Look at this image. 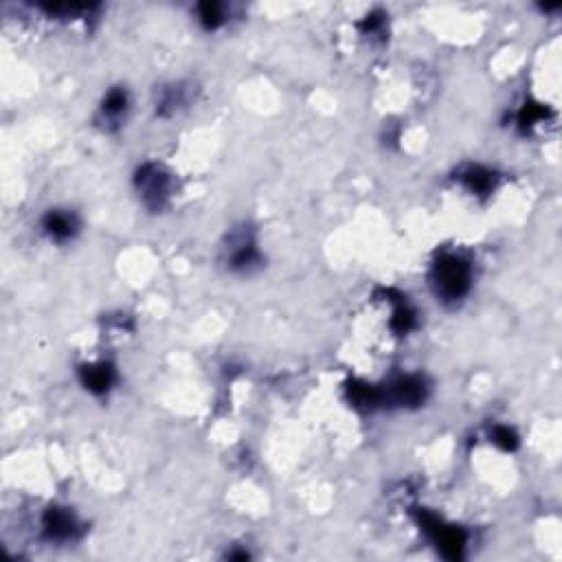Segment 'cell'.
Returning <instances> with one entry per match:
<instances>
[{"mask_svg":"<svg viewBox=\"0 0 562 562\" xmlns=\"http://www.w3.org/2000/svg\"><path fill=\"white\" fill-rule=\"evenodd\" d=\"M494 437H496V442H499V444H503L505 448H509V446H514V435H512V433H509V430H505V428H499V430H496V435H494Z\"/></svg>","mask_w":562,"mask_h":562,"instance_id":"10","label":"cell"},{"mask_svg":"<svg viewBox=\"0 0 562 562\" xmlns=\"http://www.w3.org/2000/svg\"><path fill=\"white\" fill-rule=\"evenodd\" d=\"M84 382H86V387L93 389V391H106L110 387V382H112V369L110 367H104V365L86 369V372H84Z\"/></svg>","mask_w":562,"mask_h":562,"instance_id":"6","label":"cell"},{"mask_svg":"<svg viewBox=\"0 0 562 562\" xmlns=\"http://www.w3.org/2000/svg\"><path fill=\"white\" fill-rule=\"evenodd\" d=\"M138 183L143 187L145 198L154 204H158L161 198L165 196V191H167V181H165V176L154 167H145L143 172H138Z\"/></svg>","mask_w":562,"mask_h":562,"instance_id":"2","label":"cell"},{"mask_svg":"<svg viewBox=\"0 0 562 562\" xmlns=\"http://www.w3.org/2000/svg\"><path fill=\"white\" fill-rule=\"evenodd\" d=\"M123 108H125V95L121 91H112L108 99L104 101V110L108 114H119Z\"/></svg>","mask_w":562,"mask_h":562,"instance_id":"8","label":"cell"},{"mask_svg":"<svg viewBox=\"0 0 562 562\" xmlns=\"http://www.w3.org/2000/svg\"><path fill=\"white\" fill-rule=\"evenodd\" d=\"M466 181L475 191H485V189H490V185H492V174L483 172V170H470L466 174Z\"/></svg>","mask_w":562,"mask_h":562,"instance_id":"7","label":"cell"},{"mask_svg":"<svg viewBox=\"0 0 562 562\" xmlns=\"http://www.w3.org/2000/svg\"><path fill=\"white\" fill-rule=\"evenodd\" d=\"M470 271L468 266L457 257H444L435 266V286L437 292L446 299H457L468 290Z\"/></svg>","mask_w":562,"mask_h":562,"instance_id":"1","label":"cell"},{"mask_svg":"<svg viewBox=\"0 0 562 562\" xmlns=\"http://www.w3.org/2000/svg\"><path fill=\"white\" fill-rule=\"evenodd\" d=\"M44 226H46V231L53 235V237L64 239V237H71L73 235L75 222H73L71 215H66V213H51L48 218H46V222H44Z\"/></svg>","mask_w":562,"mask_h":562,"instance_id":"5","label":"cell"},{"mask_svg":"<svg viewBox=\"0 0 562 562\" xmlns=\"http://www.w3.org/2000/svg\"><path fill=\"white\" fill-rule=\"evenodd\" d=\"M395 395H398L400 402L417 404L422 398H424V385L415 378H404L395 385Z\"/></svg>","mask_w":562,"mask_h":562,"instance_id":"4","label":"cell"},{"mask_svg":"<svg viewBox=\"0 0 562 562\" xmlns=\"http://www.w3.org/2000/svg\"><path fill=\"white\" fill-rule=\"evenodd\" d=\"M44 529L51 538H69V536L75 532V520L69 512H62V509H51L44 518Z\"/></svg>","mask_w":562,"mask_h":562,"instance_id":"3","label":"cell"},{"mask_svg":"<svg viewBox=\"0 0 562 562\" xmlns=\"http://www.w3.org/2000/svg\"><path fill=\"white\" fill-rule=\"evenodd\" d=\"M200 18L213 27V24H215V22H220V18H222V7H220V5H215V3L200 5Z\"/></svg>","mask_w":562,"mask_h":562,"instance_id":"9","label":"cell"}]
</instances>
